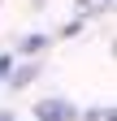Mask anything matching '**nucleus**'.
<instances>
[{
  "instance_id": "nucleus-1",
  "label": "nucleus",
  "mask_w": 117,
  "mask_h": 121,
  "mask_svg": "<svg viewBox=\"0 0 117 121\" xmlns=\"http://www.w3.org/2000/svg\"><path fill=\"white\" fill-rule=\"evenodd\" d=\"M35 112H39V121H74V108L65 99H43Z\"/></svg>"
},
{
  "instance_id": "nucleus-2",
  "label": "nucleus",
  "mask_w": 117,
  "mask_h": 121,
  "mask_svg": "<svg viewBox=\"0 0 117 121\" xmlns=\"http://www.w3.org/2000/svg\"><path fill=\"white\" fill-rule=\"evenodd\" d=\"M35 73H39L35 65H22V73H13V86H26V82H31V78H35Z\"/></svg>"
},
{
  "instance_id": "nucleus-3",
  "label": "nucleus",
  "mask_w": 117,
  "mask_h": 121,
  "mask_svg": "<svg viewBox=\"0 0 117 121\" xmlns=\"http://www.w3.org/2000/svg\"><path fill=\"white\" fill-rule=\"evenodd\" d=\"M43 43H48V39H43V35H31V39H22V52H39Z\"/></svg>"
},
{
  "instance_id": "nucleus-4",
  "label": "nucleus",
  "mask_w": 117,
  "mask_h": 121,
  "mask_svg": "<svg viewBox=\"0 0 117 121\" xmlns=\"http://www.w3.org/2000/svg\"><path fill=\"white\" fill-rule=\"evenodd\" d=\"M4 73H9V56H0V78H4Z\"/></svg>"
},
{
  "instance_id": "nucleus-5",
  "label": "nucleus",
  "mask_w": 117,
  "mask_h": 121,
  "mask_svg": "<svg viewBox=\"0 0 117 121\" xmlns=\"http://www.w3.org/2000/svg\"><path fill=\"white\" fill-rule=\"evenodd\" d=\"M0 121H9V112H0Z\"/></svg>"
}]
</instances>
